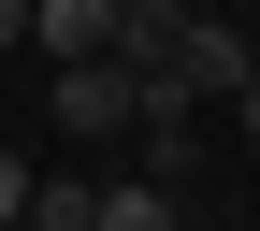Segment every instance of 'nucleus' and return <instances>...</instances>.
<instances>
[{
  "instance_id": "f257e3e1",
  "label": "nucleus",
  "mask_w": 260,
  "mask_h": 231,
  "mask_svg": "<svg viewBox=\"0 0 260 231\" xmlns=\"http://www.w3.org/2000/svg\"><path fill=\"white\" fill-rule=\"evenodd\" d=\"M159 73H174L188 102H232V87L260 73V29H217V15H188V29H174V58H159Z\"/></svg>"
},
{
  "instance_id": "f03ea898",
  "label": "nucleus",
  "mask_w": 260,
  "mask_h": 231,
  "mask_svg": "<svg viewBox=\"0 0 260 231\" xmlns=\"http://www.w3.org/2000/svg\"><path fill=\"white\" fill-rule=\"evenodd\" d=\"M130 102H145V87H130V58H58V130H73V145L130 130Z\"/></svg>"
},
{
  "instance_id": "7ed1b4c3",
  "label": "nucleus",
  "mask_w": 260,
  "mask_h": 231,
  "mask_svg": "<svg viewBox=\"0 0 260 231\" xmlns=\"http://www.w3.org/2000/svg\"><path fill=\"white\" fill-rule=\"evenodd\" d=\"M29 44L44 58H102V0H29Z\"/></svg>"
},
{
  "instance_id": "20e7f679",
  "label": "nucleus",
  "mask_w": 260,
  "mask_h": 231,
  "mask_svg": "<svg viewBox=\"0 0 260 231\" xmlns=\"http://www.w3.org/2000/svg\"><path fill=\"white\" fill-rule=\"evenodd\" d=\"M87 231H174V188L130 174V188H102V203H87Z\"/></svg>"
},
{
  "instance_id": "39448f33",
  "label": "nucleus",
  "mask_w": 260,
  "mask_h": 231,
  "mask_svg": "<svg viewBox=\"0 0 260 231\" xmlns=\"http://www.w3.org/2000/svg\"><path fill=\"white\" fill-rule=\"evenodd\" d=\"M87 203H102V188H73V174H29V231H87Z\"/></svg>"
},
{
  "instance_id": "423d86ee",
  "label": "nucleus",
  "mask_w": 260,
  "mask_h": 231,
  "mask_svg": "<svg viewBox=\"0 0 260 231\" xmlns=\"http://www.w3.org/2000/svg\"><path fill=\"white\" fill-rule=\"evenodd\" d=\"M0 231H29V159L0 145Z\"/></svg>"
},
{
  "instance_id": "0eeeda50",
  "label": "nucleus",
  "mask_w": 260,
  "mask_h": 231,
  "mask_svg": "<svg viewBox=\"0 0 260 231\" xmlns=\"http://www.w3.org/2000/svg\"><path fill=\"white\" fill-rule=\"evenodd\" d=\"M0 44H29V0H0Z\"/></svg>"
},
{
  "instance_id": "6e6552de",
  "label": "nucleus",
  "mask_w": 260,
  "mask_h": 231,
  "mask_svg": "<svg viewBox=\"0 0 260 231\" xmlns=\"http://www.w3.org/2000/svg\"><path fill=\"white\" fill-rule=\"evenodd\" d=\"M232 102H246V130H260V73H246V87H232Z\"/></svg>"
}]
</instances>
